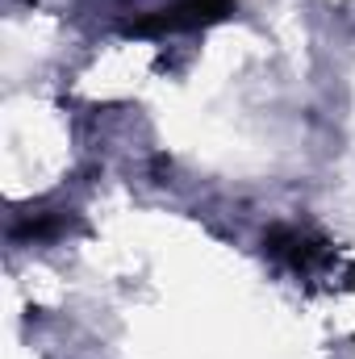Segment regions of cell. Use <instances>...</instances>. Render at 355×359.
Here are the masks:
<instances>
[{"mask_svg":"<svg viewBox=\"0 0 355 359\" xmlns=\"http://www.w3.org/2000/svg\"><path fill=\"white\" fill-rule=\"evenodd\" d=\"M234 4L230 0H176L142 21H134V34H184V29H201V25H213L230 13Z\"/></svg>","mask_w":355,"mask_h":359,"instance_id":"1","label":"cell"}]
</instances>
